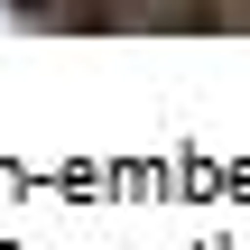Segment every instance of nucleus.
I'll use <instances>...</instances> for the list:
<instances>
[{
  "label": "nucleus",
  "mask_w": 250,
  "mask_h": 250,
  "mask_svg": "<svg viewBox=\"0 0 250 250\" xmlns=\"http://www.w3.org/2000/svg\"><path fill=\"white\" fill-rule=\"evenodd\" d=\"M19 28H46V37H102L121 28V0H9Z\"/></svg>",
  "instance_id": "obj_1"
},
{
  "label": "nucleus",
  "mask_w": 250,
  "mask_h": 250,
  "mask_svg": "<svg viewBox=\"0 0 250 250\" xmlns=\"http://www.w3.org/2000/svg\"><path fill=\"white\" fill-rule=\"evenodd\" d=\"M195 28H250V0H195Z\"/></svg>",
  "instance_id": "obj_2"
}]
</instances>
